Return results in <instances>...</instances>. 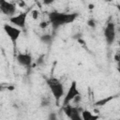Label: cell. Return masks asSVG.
<instances>
[{
    "mask_svg": "<svg viewBox=\"0 0 120 120\" xmlns=\"http://www.w3.org/2000/svg\"><path fill=\"white\" fill-rule=\"evenodd\" d=\"M79 12H59V11H51L48 14L49 21L51 22V25L54 31H56L60 26H63L65 24H68L73 22L78 17Z\"/></svg>",
    "mask_w": 120,
    "mask_h": 120,
    "instance_id": "1",
    "label": "cell"
},
{
    "mask_svg": "<svg viewBox=\"0 0 120 120\" xmlns=\"http://www.w3.org/2000/svg\"><path fill=\"white\" fill-rule=\"evenodd\" d=\"M46 83L49 86L51 93L55 99L56 105L58 106L60 103V98H63L65 95L64 84L61 82V81L58 78H55V77H50V78L46 79Z\"/></svg>",
    "mask_w": 120,
    "mask_h": 120,
    "instance_id": "2",
    "label": "cell"
},
{
    "mask_svg": "<svg viewBox=\"0 0 120 120\" xmlns=\"http://www.w3.org/2000/svg\"><path fill=\"white\" fill-rule=\"evenodd\" d=\"M4 31L7 34V36L9 38V39L11 40L13 45H16L21 34H22V30H20L19 27L15 26V25H11L9 23H5L3 25Z\"/></svg>",
    "mask_w": 120,
    "mask_h": 120,
    "instance_id": "3",
    "label": "cell"
},
{
    "mask_svg": "<svg viewBox=\"0 0 120 120\" xmlns=\"http://www.w3.org/2000/svg\"><path fill=\"white\" fill-rule=\"evenodd\" d=\"M63 112H65V114L68 116V118L71 119V120H82V109H81L78 106H71L69 104L64 105L62 107Z\"/></svg>",
    "mask_w": 120,
    "mask_h": 120,
    "instance_id": "4",
    "label": "cell"
},
{
    "mask_svg": "<svg viewBox=\"0 0 120 120\" xmlns=\"http://www.w3.org/2000/svg\"><path fill=\"white\" fill-rule=\"evenodd\" d=\"M103 35H104L106 43L108 45H112L113 42L115 41V38H116V29H115V25L112 22H109L106 24V26L104 27Z\"/></svg>",
    "mask_w": 120,
    "mask_h": 120,
    "instance_id": "5",
    "label": "cell"
},
{
    "mask_svg": "<svg viewBox=\"0 0 120 120\" xmlns=\"http://www.w3.org/2000/svg\"><path fill=\"white\" fill-rule=\"evenodd\" d=\"M80 96V91L78 89V85H77V82L76 81H72L70 85H69V88L68 90V92L66 93L65 97H64V99H63V102H62V105H67V104H69L76 97Z\"/></svg>",
    "mask_w": 120,
    "mask_h": 120,
    "instance_id": "6",
    "label": "cell"
},
{
    "mask_svg": "<svg viewBox=\"0 0 120 120\" xmlns=\"http://www.w3.org/2000/svg\"><path fill=\"white\" fill-rule=\"evenodd\" d=\"M29 13V10H26V11H23V12H21L20 14L18 15H14L12 17H9V22L19 27V28H22V29H25V25H26V19H27V15Z\"/></svg>",
    "mask_w": 120,
    "mask_h": 120,
    "instance_id": "7",
    "label": "cell"
},
{
    "mask_svg": "<svg viewBox=\"0 0 120 120\" xmlns=\"http://www.w3.org/2000/svg\"><path fill=\"white\" fill-rule=\"evenodd\" d=\"M0 9L3 14L12 17L16 12V5L7 0H0Z\"/></svg>",
    "mask_w": 120,
    "mask_h": 120,
    "instance_id": "8",
    "label": "cell"
},
{
    "mask_svg": "<svg viewBox=\"0 0 120 120\" xmlns=\"http://www.w3.org/2000/svg\"><path fill=\"white\" fill-rule=\"evenodd\" d=\"M16 60H17V62L20 66L24 67V68H29L32 65L33 57L28 52H20V53L17 54Z\"/></svg>",
    "mask_w": 120,
    "mask_h": 120,
    "instance_id": "9",
    "label": "cell"
},
{
    "mask_svg": "<svg viewBox=\"0 0 120 120\" xmlns=\"http://www.w3.org/2000/svg\"><path fill=\"white\" fill-rule=\"evenodd\" d=\"M118 97V95H112V96H109V97H106V98H103L98 101H96L94 103V105H96L97 107H101V106H104L106 104H108L110 101H112V99L116 98Z\"/></svg>",
    "mask_w": 120,
    "mask_h": 120,
    "instance_id": "10",
    "label": "cell"
},
{
    "mask_svg": "<svg viewBox=\"0 0 120 120\" xmlns=\"http://www.w3.org/2000/svg\"><path fill=\"white\" fill-rule=\"evenodd\" d=\"M82 118L83 120H96L98 118V115L93 114L88 110H82Z\"/></svg>",
    "mask_w": 120,
    "mask_h": 120,
    "instance_id": "11",
    "label": "cell"
},
{
    "mask_svg": "<svg viewBox=\"0 0 120 120\" xmlns=\"http://www.w3.org/2000/svg\"><path fill=\"white\" fill-rule=\"evenodd\" d=\"M39 39L42 43H44L46 45H51L53 41V37L50 34H43L39 37Z\"/></svg>",
    "mask_w": 120,
    "mask_h": 120,
    "instance_id": "12",
    "label": "cell"
},
{
    "mask_svg": "<svg viewBox=\"0 0 120 120\" xmlns=\"http://www.w3.org/2000/svg\"><path fill=\"white\" fill-rule=\"evenodd\" d=\"M51 103V99L50 98H47V97H43L41 98V101H40V107H47L49 106Z\"/></svg>",
    "mask_w": 120,
    "mask_h": 120,
    "instance_id": "13",
    "label": "cell"
},
{
    "mask_svg": "<svg viewBox=\"0 0 120 120\" xmlns=\"http://www.w3.org/2000/svg\"><path fill=\"white\" fill-rule=\"evenodd\" d=\"M86 24H87L90 28H95V27H96V25H97V22H96V20H95V19L90 18V19H88V20H87Z\"/></svg>",
    "mask_w": 120,
    "mask_h": 120,
    "instance_id": "14",
    "label": "cell"
},
{
    "mask_svg": "<svg viewBox=\"0 0 120 120\" xmlns=\"http://www.w3.org/2000/svg\"><path fill=\"white\" fill-rule=\"evenodd\" d=\"M44 62H45V55H44V54H41V55H39V57L38 58L36 64H37L38 66H42V65L44 64Z\"/></svg>",
    "mask_w": 120,
    "mask_h": 120,
    "instance_id": "15",
    "label": "cell"
},
{
    "mask_svg": "<svg viewBox=\"0 0 120 120\" xmlns=\"http://www.w3.org/2000/svg\"><path fill=\"white\" fill-rule=\"evenodd\" d=\"M39 11L38 10H37V9H35V10H32L31 11V15H32V18L34 19V20H37L38 17H39Z\"/></svg>",
    "mask_w": 120,
    "mask_h": 120,
    "instance_id": "16",
    "label": "cell"
},
{
    "mask_svg": "<svg viewBox=\"0 0 120 120\" xmlns=\"http://www.w3.org/2000/svg\"><path fill=\"white\" fill-rule=\"evenodd\" d=\"M49 23H51L50 22V21L49 22H46V21H42V22H39V24H38V26L41 28V29H45L48 25H49Z\"/></svg>",
    "mask_w": 120,
    "mask_h": 120,
    "instance_id": "17",
    "label": "cell"
},
{
    "mask_svg": "<svg viewBox=\"0 0 120 120\" xmlns=\"http://www.w3.org/2000/svg\"><path fill=\"white\" fill-rule=\"evenodd\" d=\"M54 1L55 0H42V4L45 5V6H50V5L53 4Z\"/></svg>",
    "mask_w": 120,
    "mask_h": 120,
    "instance_id": "18",
    "label": "cell"
},
{
    "mask_svg": "<svg viewBox=\"0 0 120 120\" xmlns=\"http://www.w3.org/2000/svg\"><path fill=\"white\" fill-rule=\"evenodd\" d=\"M48 119H50V120H55V119H57L56 113L55 112H50V114L48 116Z\"/></svg>",
    "mask_w": 120,
    "mask_h": 120,
    "instance_id": "19",
    "label": "cell"
},
{
    "mask_svg": "<svg viewBox=\"0 0 120 120\" xmlns=\"http://www.w3.org/2000/svg\"><path fill=\"white\" fill-rule=\"evenodd\" d=\"M18 2H19V6H20V7H22V8H23V7H25V6H26L25 2H24V1H22V0H19Z\"/></svg>",
    "mask_w": 120,
    "mask_h": 120,
    "instance_id": "20",
    "label": "cell"
},
{
    "mask_svg": "<svg viewBox=\"0 0 120 120\" xmlns=\"http://www.w3.org/2000/svg\"><path fill=\"white\" fill-rule=\"evenodd\" d=\"M114 59H115V61H116V62L120 61V52H117V53L114 55Z\"/></svg>",
    "mask_w": 120,
    "mask_h": 120,
    "instance_id": "21",
    "label": "cell"
},
{
    "mask_svg": "<svg viewBox=\"0 0 120 120\" xmlns=\"http://www.w3.org/2000/svg\"><path fill=\"white\" fill-rule=\"evenodd\" d=\"M116 8H117V10L120 12V4H117V5H116Z\"/></svg>",
    "mask_w": 120,
    "mask_h": 120,
    "instance_id": "22",
    "label": "cell"
},
{
    "mask_svg": "<svg viewBox=\"0 0 120 120\" xmlns=\"http://www.w3.org/2000/svg\"><path fill=\"white\" fill-rule=\"evenodd\" d=\"M88 8H90V9H93V8H94V6H93V5H92V4H91V5H90V4H89V6H88Z\"/></svg>",
    "mask_w": 120,
    "mask_h": 120,
    "instance_id": "23",
    "label": "cell"
},
{
    "mask_svg": "<svg viewBox=\"0 0 120 120\" xmlns=\"http://www.w3.org/2000/svg\"><path fill=\"white\" fill-rule=\"evenodd\" d=\"M34 1H35L36 3H38V0H34Z\"/></svg>",
    "mask_w": 120,
    "mask_h": 120,
    "instance_id": "24",
    "label": "cell"
},
{
    "mask_svg": "<svg viewBox=\"0 0 120 120\" xmlns=\"http://www.w3.org/2000/svg\"><path fill=\"white\" fill-rule=\"evenodd\" d=\"M104 1H106V2H110V1H112V0H104Z\"/></svg>",
    "mask_w": 120,
    "mask_h": 120,
    "instance_id": "25",
    "label": "cell"
},
{
    "mask_svg": "<svg viewBox=\"0 0 120 120\" xmlns=\"http://www.w3.org/2000/svg\"><path fill=\"white\" fill-rule=\"evenodd\" d=\"M119 46H120V41H119Z\"/></svg>",
    "mask_w": 120,
    "mask_h": 120,
    "instance_id": "26",
    "label": "cell"
}]
</instances>
